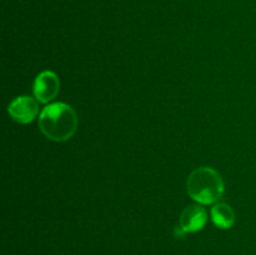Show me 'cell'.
Wrapping results in <instances>:
<instances>
[{
    "label": "cell",
    "instance_id": "cell-2",
    "mask_svg": "<svg viewBox=\"0 0 256 255\" xmlns=\"http://www.w3.org/2000/svg\"><path fill=\"white\" fill-rule=\"evenodd\" d=\"M186 190L192 200L199 204L209 205L222 199L225 192V184L216 170L209 166H202L189 175Z\"/></svg>",
    "mask_w": 256,
    "mask_h": 255
},
{
    "label": "cell",
    "instance_id": "cell-3",
    "mask_svg": "<svg viewBox=\"0 0 256 255\" xmlns=\"http://www.w3.org/2000/svg\"><path fill=\"white\" fill-rule=\"evenodd\" d=\"M208 222V212L200 205H190L182 210L179 225L175 229V235L182 238L188 232H196L205 226Z\"/></svg>",
    "mask_w": 256,
    "mask_h": 255
},
{
    "label": "cell",
    "instance_id": "cell-6",
    "mask_svg": "<svg viewBox=\"0 0 256 255\" xmlns=\"http://www.w3.org/2000/svg\"><path fill=\"white\" fill-rule=\"evenodd\" d=\"M212 219L220 229H230L235 224V212L226 202H218L212 209Z\"/></svg>",
    "mask_w": 256,
    "mask_h": 255
},
{
    "label": "cell",
    "instance_id": "cell-5",
    "mask_svg": "<svg viewBox=\"0 0 256 255\" xmlns=\"http://www.w3.org/2000/svg\"><path fill=\"white\" fill-rule=\"evenodd\" d=\"M8 112L15 122H20V124H28L36 118L38 112H39V105H38L36 100L28 96V95H22L10 102Z\"/></svg>",
    "mask_w": 256,
    "mask_h": 255
},
{
    "label": "cell",
    "instance_id": "cell-1",
    "mask_svg": "<svg viewBox=\"0 0 256 255\" xmlns=\"http://www.w3.org/2000/svg\"><path fill=\"white\" fill-rule=\"evenodd\" d=\"M78 115L65 102H52L42 109L39 128L42 134L54 142H66L74 136L78 129Z\"/></svg>",
    "mask_w": 256,
    "mask_h": 255
},
{
    "label": "cell",
    "instance_id": "cell-4",
    "mask_svg": "<svg viewBox=\"0 0 256 255\" xmlns=\"http://www.w3.org/2000/svg\"><path fill=\"white\" fill-rule=\"evenodd\" d=\"M60 90V80L54 72H42L34 82V95L40 102H50L56 98Z\"/></svg>",
    "mask_w": 256,
    "mask_h": 255
}]
</instances>
